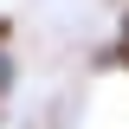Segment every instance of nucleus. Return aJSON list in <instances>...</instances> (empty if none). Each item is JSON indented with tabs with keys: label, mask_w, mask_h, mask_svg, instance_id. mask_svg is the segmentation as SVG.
<instances>
[{
	"label": "nucleus",
	"mask_w": 129,
	"mask_h": 129,
	"mask_svg": "<svg viewBox=\"0 0 129 129\" xmlns=\"http://www.w3.org/2000/svg\"><path fill=\"white\" fill-rule=\"evenodd\" d=\"M97 64H123V71H129V13H123V26H116V45L97 52Z\"/></svg>",
	"instance_id": "nucleus-1"
},
{
	"label": "nucleus",
	"mask_w": 129,
	"mask_h": 129,
	"mask_svg": "<svg viewBox=\"0 0 129 129\" xmlns=\"http://www.w3.org/2000/svg\"><path fill=\"white\" fill-rule=\"evenodd\" d=\"M13 90V64H7V52H0V97Z\"/></svg>",
	"instance_id": "nucleus-2"
}]
</instances>
